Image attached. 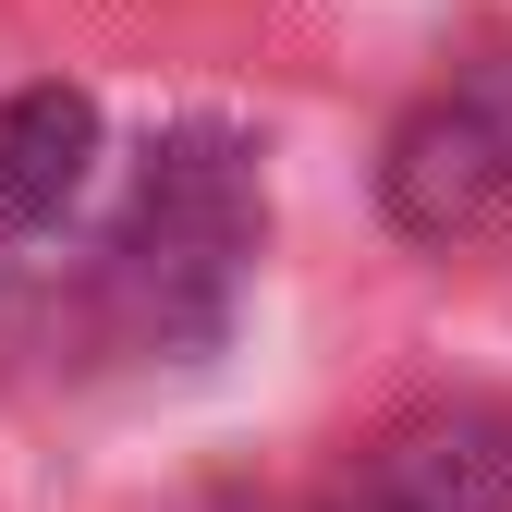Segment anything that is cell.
Segmentation results:
<instances>
[{"instance_id": "1", "label": "cell", "mask_w": 512, "mask_h": 512, "mask_svg": "<svg viewBox=\"0 0 512 512\" xmlns=\"http://www.w3.org/2000/svg\"><path fill=\"white\" fill-rule=\"evenodd\" d=\"M256 232H269V196H256V171H244L232 135H171V147H147L135 208H122V232H110V281L135 293L147 342L220 330V305L244 281Z\"/></svg>"}, {"instance_id": "2", "label": "cell", "mask_w": 512, "mask_h": 512, "mask_svg": "<svg viewBox=\"0 0 512 512\" xmlns=\"http://www.w3.org/2000/svg\"><path fill=\"white\" fill-rule=\"evenodd\" d=\"M378 196H391V220L427 244V256H476L512 232V122L488 98H427L391 159H378Z\"/></svg>"}, {"instance_id": "3", "label": "cell", "mask_w": 512, "mask_h": 512, "mask_svg": "<svg viewBox=\"0 0 512 512\" xmlns=\"http://www.w3.org/2000/svg\"><path fill=\"white\" fill-rule=\"evenodd\" d=\"M330 512H512V415H415L366 439Z\"/></svg>"}, {"instance_id": "4", "label": "cell", "mask_w": 512, "mask_h": 512, "mask_svg": "<svg viewBox=\"0 0 512 512\" xmlns=\"http://www.w3.org/2000/svg\"><path fill=\"white\" fill-rule=\"evenodd\" d=\"M86 159H98V98L86 86L0 98V232H49L86 196Z\"/></svg>"}]
</instances>
